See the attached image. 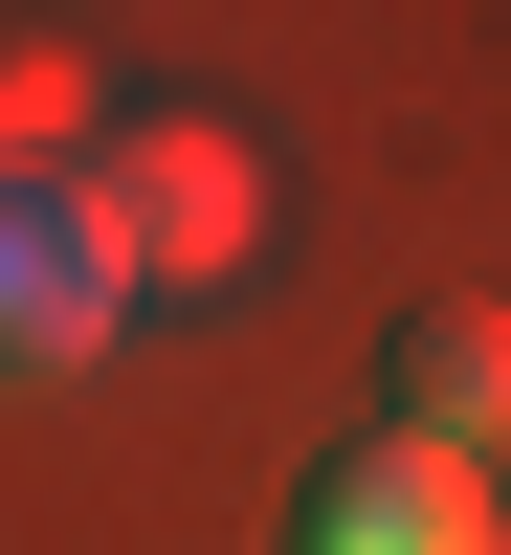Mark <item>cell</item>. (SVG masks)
I'll return each mask as SVG.
<instances>
[{
	"instance_id": "cell-1",
	"label": "cell",
	"mask_w": 511,
	"mask_h": 555,
	"mask_svg": "<svg viewBox=\"0 0 511 555\" xmlns=\"http://www.w3.org/2000/svg\"><path fill=\"white\" fill-rule=\"evenodd\" d=\"M67 178H89V222H112V267H133L156 311H201V289L267 267V156H245L222 112H112Z\"/></svg>"
},
{
	"instance_id": "cell-2",
	"label": "cell",
	"mask_w": 511,
	"mask_h": 555,
	"mask_svg": "<svg viewBox=\"0 0 511 555\" xmlns=\"http://www.w3.org/2000/svg\"><path fill=\"white\" fill-rule=\"evenodd\" d=\"M133 334V267L89 222V178H0V378H89Z\"/></svg>"
},
{
	"instance_id": "cell-3",
	"label": "cell",
	"mask_w": 511,
	"mask_h": 555,
	"mask_svg": "<svg viewBox=\"0 0 511 555\" xmlns=\"http://www.w3.org/2000/svg\"><path fill=\"white\" fill-rule=\"evenodd\" d=\"M290 555H511V533H489V467H468V444H400V423H356L334 467L290 489Z\"/></svg>"
},
{
	"instance_id": "cell-4",
	"label": "cell",
	"mask_w": 511,
	"mask_h": 555,
	"mask_svg": "<svg viewBox=\"0 0 511 555\" xmlns=\"http://www.w3.org/2000/svg\"><path fill=\"white\" fill-rule=\"evenodd\" d=\"M379 423H400V444H468V467L511 444V311H489V289H423V311L379 334Z\"/></svg>"
},
{
	"instance_id": "cell-5",
	"label": "cell",
	"mask_w": 511,
	"mask_h": 555,
	"mask_svg": "<svg viewBox=\"0 0 511 555\" xmlns=\"http://www.w3.org/2000/svg\"><path fill=\"white\" fill-rule=\"evenodd\" d=\"M67 112H89L67 44H0V178H67Z\"/></svg>"
}]
</instances>
